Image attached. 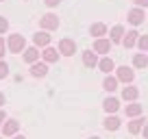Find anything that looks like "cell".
Listing matches in <instances>:
<instances>
[{"label":"cell","mask_w":148,"mask_h":139,"mask_svg":"<svg viewBox=\"0 0 148 139\" xmlns=\"http://www.w3.org/2000/svg\"><path fill=\"white\" fill-rule=\"evenodd\" d=\"M2 122H7L5 120V111H0V128H2Z\"/></svg>","instance_id":"4dcf8cb0"},{"label":"cell","mask_w":148,"mask_h":139,"mask_svg":"<svg viewBox=\"0 0 148 139\" xmlns=\"http://www.w3.org/2000/svg\"><path fill=\"white\" fill-rule=\"evenodd\" d=\"M94 52H100V55H107L111 52V39H96L94 42Z\"/></svg>","instance_id":"ba28073f"},{"label":"cell","mask_w":148,"mask_h":139,"mask_svg":"<svg viewBox=\"0 0 148 139\" xmlns=\"http://www.w3.org/2000/svg\"><path fill=\"white\" fill-rule=\"evenodd\" d=\"M98 67H100V72L109 74L111 70H116V65H113V61H111L109 57H105V59H100V61H98Z\"/></svg>","instance_id":"7402d4cb"},{"label":"cell","mask_w":148,"mask_h":139,"mask_svg":"<svg viewBox=\"0 0 148 139\" xmlns=\"http://www.w3.org/2000/svg\"><path fill=\"white\" fill-rule=\"evenodd\" d=\"M142 111H144V107H142V104H137V102L126 104V117H137Z\"/></svg>","instance_id":"603a6c76"},{"label":"cell","mask_w":148,"mask_h":139,"mask_svg":"<svg viewBox=\"0 0 148 139\" xmlns=\"http://www.w3.org/2000/svg\"><path fill=\"white\" fill-rule=\"evenodd\" d=\"M37 59H39V50H37L35 46H31V48H26V50H24V61H26V63H37Z\"/></svg>","instance_id":"5bb4252c"},{"label":"cell","mask_w":148,"mask_h":139,"mask_svg":"<svg viewBox=\"0 0 148 139\" xmlns=\"http://www.w3.org/2000/svg\"><path fill=\"white\" fill-rule=\"evenodd\" d=\"M7 48H9V52H13V55L24 52V50H26V39H24V35H18V33L9 35V39H7Z\"/></svg>","instance_id":"6da1fadb"},{"label":"cell","mask_w":148,"mask_h":139,"mask_svg":"<svg viewBox=\"0 0 148 139\" xmlns=\"http://www.w3.org/2000/svg\"><path fill=\"white\" fill-rule=\"evenodd\" d=\"M102 107H105L107 113H116L118 109H120V100H118V98H105Z\"/></svg>","instance_id":"4fadbf2b"},{"label":"cell","mask_w":148,"mask_h":139,"mask_svg":"<svg viewBox=\"0 0 148 139\" xmlns=\"http://www.w3.org/2000/svg\"><path fill=\"white\" fill-rule=\"evenodd\" d=\"M7 28H9V22H7L5 15H0V35H2V33H7Z\"/></svg>","instance_id":"484cf974"},{"label":"cell","mask_w":148,"mask_h":139,"mask_svg":"<svg viewBox=\"0 0 148 139\" xmlns=\"http://www.w3.org/2000/svg\"><path fill=\"white\" fill-rule=\"evenodd\" d=\"M42 57H44V63H57V61H59V50L48 46V48H44Z\"/></svg>","instance_id":"30bf717a"},{"label":"cell","mask_w":148,"mask_h":139,"mask_svg":"<svg viewBox=\"0 0 148 139\" xmlns=\"http://www.w3.org/2000/svg\"><path fill=\"white\" fill-rule=\"evenodd\" d=\"M126 20H129L131 24H133V26H139V24L144 22V20H146V13H144V9H131L129 11V15H126Z\"/></svg>","instance_id":"5b68a950"},{"label":"cell","mask_w":148,"mask_h":139,"mask_svg":"<svg viewBox=\"0 0 148 139\" xmlns=\"http://www.w3.org/2000/svg\"><path fill=\"white\" fill-rule=\"evenodd\" d=\"M144 122H146V120H142V117H135L133 122H129V133L131 135H137L139 130L144 128Z\"/></svg>","instance_id":"44dd1931"},{"label":"cell","mask_w":148,"mask_h":139,"mask_svg":"<svg viewBox=\"0 0 148 139\" xmlns=\"http://www.w3.org/2000/svg\"><path fill=\"white\" fill-rule=\"evenodd\" d=\"M137 37H139L137 31H129L124 37H122V46H124V48H133L135 44H137Z\"/></svg>","instance_id":"8fae6325"},{"label":"cell","mask_w":148,"mask_h":139,"mask_svg":"<svg viewBox=\"0 0 148 139\" xmlns=\"http://www.w3.org/2000/svg\"><path fill=\"white\" fill-rule=\"evenodd\" d=\"M74 52H76V42H74V39H70V37H63V39L59 42V55L72 57Z\"/></svg>","instance_id":"3957f363"},{"label":"cell","mask_w":148,"mask_h":139,"mask_svg":"<svg viewBox=\"0 0 148 139\" xmlns=\"http://www.w3.org/2000/svg\"><path fill=\"white\" fill-rule=\"evenodd\" d=\"M44 2H46L48 7H57V5H59V2H61V0H44Z\"/></svg>","instance_id":"f1b7e54d"},{"label":"cell","mask_w":148,"mask_h":139,"mask_svg":"<svg viewBox=\"0 0 148 139\" xmlns=\"http://www.w3.org/2000/svg\"><path fill=\"white\" fill-rule=\"evenodd\" d=\"M89 139H100V137H89Z\"/></svg>","instance_id":"836d02e7"},{"label":"cell","mask_w":148,"mask_h":139,"mask_svg":"<svg viewBox=\"0 0 148 139\" xmlns=\"http://www.w3.org/2000/svg\"><path fill=\"white\" fill-rule=\"evenodd\" d=\"M18 128H20V122H18V120H7L0 130H2V135H5V137H13V135L18 133Z\"/></svg>","instance_id":"52a82bcc"},{"label":"cell","mask_w":148,"mask_h":139,"mask_svg":"<svg viewBox=\"0 0 148 139\" xmlns=\"http://www.w3.org/2000/svg\"><path fill=\"white\" fill-rule=\"evenodd\" d=\"M144 139H148V122L144 124Z\"/></svg>","instance_id":"f546056e"},{"label":"cell","mask_w":148,"mask_h":139,"mask_svg":"<svg viewBox=\"0 0 148 139\" xmlns=\"http://www.w3.org/2000/svg\"><path fill=\"white\" fill-rule=\"evenodd\" d=\"M5 48H7L5 37H0V61H2V57H5Z\"/></svg>","instance_id":"4316f807"},{"label":"cell","mask_w":148,"mask_h":139,"mask_svg":"<svg viewBox=\"0 0 148 139\" xmlns=\"http://www.w3.org/2000/svg\"><path fill=\"white\" fill-rule=\"evenodd\" d=\"M116 78L122 80V83H126V85H131L133 78H135V74H133V70H131V67L122 65V67H118V76H116Z\"/></svg>","instance_id":"8992f818"},{"label":"cell","mask_w":148,"mask_h":139,"mask_svg":"<svg viewBox=\"0 0 148 139\" xmlns=\"http://www.w3.org/2000/svg\"><path fill=\"white\" fill-rule=\"evenodd\" d=\"M83 63L87 65V67H96V65H98L96 52H94V50H85V52H83Z\"/></svg>","instance_id":"2e32d148"},{"label":"cell","mask_w":148,"mask_h":139,"mask_svg":"<svg viewBox=\"0 0 148 139\" xmlns=\"http://www.w3.org/2000/svg\"><path fill=\"white\" fill-rule=\"evenodd\" d=\"M133 65L137 70H144L148 65V57H146V52H137V55L133 57Z\"/></svg>","instance_id":"d6986e66"},{"label":"cell","mask_w":148,"mask_h":139,"mask_svg":"<svg viewBox=\"0 0 148 139\" xmlns=\"http://www.w3.org/2000/svg\"><path fill=\"white\" fill-rule=\"evenodd\" d=\"M31 74L35 76V78H44V76L48 74V63H39V61L33 63L31 65Z\"/></svg>","instance_id":"9c48e42d"},{"label":"cell","mask_w":148,"mask_h":139,"mask_svg":"<svg viewBox=\"0 0 148 139\" xmlns=\"http://www.w3.org/2000/svg\"><path fill=\"white\" fill-rule=\"evenodd\" d=\"M0 139H2V137H0Z\"/></svg>","instance_id":"d590c367"},{"label":"cell","mask_w":148,"mask_h":139,"mask_svg":"<svg viewBox=\"0 0 148 139\" xmlns=\"http://www.w3.org/2000/svg\"><path fill=\"white\" fill-rule=\"evenodd\" d=\"M0 2H2V0H0Z\"/></svg>","instance_id":"e575fe53"},{"label":"cell","mask_w":148,"mask_h":139,"mask_svg":"<svg viewBox=\"0 0 148 139\" xmlns=\"http://www.w3.org/2000/svg\"><path fill=\"white\" fill-rule=\"evenodd\" d=\"M89 35H94L96 39H100L102 35H107V26L102 22H96V24H92V28H89Z\"/></svg>","instance_id":"e0dca14e"},{"label":"cell","mask_w":148,"mask_h":139,"mask_svg":"<svg viewBox=\"0 0 148 139\" xmlns=\"http://www.w3.org/2000/svg\"><path fill=\"white\" fill-rule=\"evenodd\" d=\"M137 96H139V89L133 87V85H126V87L122 89V98H124V100H129V102L137 100Z\"/></svg>","instance_id":"7c38bea8"},{"label":"cell","mask_w":148,"mask_h":139,"mask_svg":"<svg viewBox=\"0 0 148 139\" xmlns=\"http://www.w3.org/2000/svg\"><path fill=\"white\" fill-rule=\"evenodd\" d=\"M137 48L142 52H148V35H139L137 37Z\"/></svg>","instance_id":"cb8c5ba5"},{"label":"cell","mask_w":148,"mask_h":139,"mask_svg":"<svg viewBox=\"0 0 148 139\" xmlns=\"http://www.w3.org/2000/svg\"><path fill=\"white\" fill-rule=\"evenodd\" d=\"M0 107H5V93L0 91Z\"/></svg>","instance_id":"1f68e13d"},{"label":"cell","mask_w":148,"mask_h":139,"mask_svg":"<svg viewBox=\"0 0 148 139\" xmlns=\"http://www.w3.org/2000/svg\"><path fill=\"white\" fill-rule=\"evenodd\" d=\"M133 2L139 7V9H146V7H148V0H133Z\"/></svg>","instance_id":"83f0119b"},{"label":"cell","mask_w":148,"mask_h":139,"mask_svg":"<svg viewBox=\"0 0 148 139\" xmlns=\"http://www.w3.org/2000/svg\"><path fill=\"white\" fill-rule=\"evenodd\" d=\"M13 139H26L24 135H13Z\"/></svg>","instance_id":"d6a6232c"},{"label":"cell","mask_w":148,"mask_h":139,"mask_svg":"<svg viewBox=\"0 0 148 139\" xmlns=\"http://www.w3.org/2000/svg\"><path fill=\"white\" fill-rule=\"evenodd\" d=\"M9 76V65L7 61H0V78H7Z\"/></svg>","instance_id":"d4e9b609"},{"label":"cell","mask_w":148,"mask_h":139,"mask_svg":"<svg viewBox=\"0 0 148 139\" xmlns=\"http://www.w3.org/2000/svg\"><path fill=\"white\" fill-rule=\"evenodd\" d=\"M102 89H105V91H116V89H118V78H116V76H107V78L105 80H102Z\"/></svg>","instance_id":"ffe728a7"},{"label":"cell","mask_w":148,"mask_h":139,"mask_svg":"<svg viewBox=\"0 0 148 139\" xmlns=\"http://www.w3.org/2000/svg\"><path fill=\"white\" fill-rule=\"evenodd\" d=\"M39 26H42V31H57V26H59V18H57L55 13H46L39 18Z\"/></svg>","instance_id":"7a4b0ae2"},{"label":"cell","mask_w":148,"mask_h":139,"mask_svg":"<svg viewBox=\"0 0 148 139\" xmlns=\"http://www.w3.org/2000/svg\"><path fill=\"white\" fill-rule=\"evenodd\" d=\"M120 124H122L120 117L107 115V120H105V124H102V126H105V130H118V128H120Z\"/></svg>","instance_id":"ac0fdd59"},{"label":"cell","mask_w":148,"mask_h":139,"mask_svg":"<svg viewBox=\"0 0 148 139\" xmlns=\"http://www.w3.org/2000/svg\"><path fill=\"white\" fill-rule=\"evenodd\" d=\"M33 44H35V48H48L50 46V35H48V31H39L33 35Z\"/></svg>","instance_id":"277c9868"},{"label":"cell","mask_w":148,"mask_h":139,"mask_svg":"<svg viewBox=\"0 0 148 139\" xmlns=\"http://www.w3.org/2000/svg\"><path fill=\"white\" fill-rule=\"evenodd\" d=\"M109 35H111V44H122V37H124V26H120V24L113 26Z\"/></svg>","instance_id":"9a60e30c"}]
</instances>
